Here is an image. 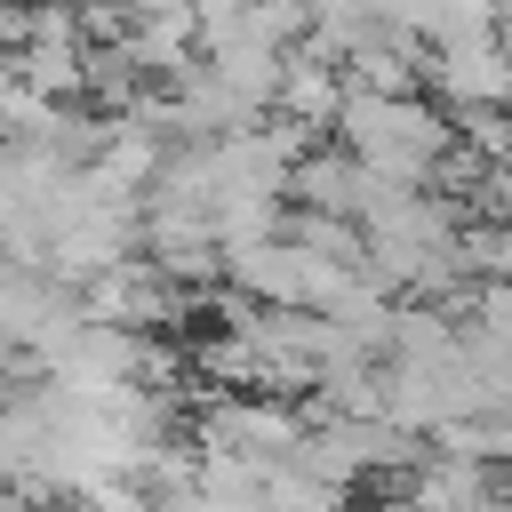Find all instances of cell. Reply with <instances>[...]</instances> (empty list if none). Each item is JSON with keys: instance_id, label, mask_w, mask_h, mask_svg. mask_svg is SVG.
I'll list each match as a JSON object with an SVG mask.
<instances>
[{"instance_id": "cell-1", "label": "cell", "mask_w": 512, "mask_h": 512, "mask_svg": "<svg viewBox=\"0 0 512 512\" xmlns=\"http://www.w3.org/2000/svg\"><path fill=\"white\" fill-rule=\"evenodd\" d=\"M336 144L360 168H376L384 184L432 192L448 152H456V112H440L432 96H368V88H352L344 112H336Z\"/></svg>"}, {"instance_id": "cell-4", "label": "cell", "mask_w": 512, "mask_h": 512, "mask_svg": "<svg viewBox=\"0 0 512 512\" xmlns=\"http://www.w3.org/2000/svg\"><path fill=\"white\" fill-rule=\"evenodd\" d=\"M184 296H192V288H176V280H168L144 248H136L128 264H112V272H96V280L80 288L88 320H112V328H136V336L176 328V320H184Z\"/></svg>"}, {"instance_id": "cell-3", "label": "cell", "mask_w": 512, "mask_h": 512, "mask_svg": "<svg viewBox=\"0 0 512 512\" xmlns=\"http://www.w3.org/2000/svg\"><path fill=\"white\" fill-rule=\"evenodd\" d=\"M88 328V304L72 280H56L48 264H8L0 256V344L40 376L72 336Z\"/></svg>"}, {"instance_id": "cell-2", "label": "cell", "mask_w": 512, "mask_h": 512, "mask_svg": "<svg viewBox=\"0 0 512 512\" xmlns=\"http://www.w3.org/2000/svg\"><path fill=\"white\" fill-rule=\"evenodd\" d=\"M312 432V408L304 400H280V392H208L192 408V448L208 456H248V464H288Z\"/></svg>"}, {"instance_id": "cell-8", "label": "cell", "mask_w": 512, "mask_h": 512, "mask_svg": "<svg viewBox=\"0 0 512 512\" xmlns=\"http://www.w3.org/2000/svg\"><path fill=\"white\" fill-rule=\"evenodd\" d=\"M472 328H480L488 344H504V352H512V280H504V288H480V296H472Z\"/></svg>"}, {"instance_id": "cell-6", "label": "cell", "mask_w": 512, "mask_h": 512, "mask_svg": "<svg viewBox=\"0 0 512 512\" xmlns=\"http://www.w3.org/2000/svg\"><path fill=\"white\" fill-rule=\"evenodd\" d=\"M384 496H416L424 512H504L496 464H488V456H456V448H440V440H424V456L408 464V480L384 488Z\"/></svg>"}, {"instance_id": "cell-9", "label": "cell", "mask_w": 512, "mask_h": 512, "mask_svg": "<svg viewBox=\"0 0 512 512\" xmlns=\"http://www.w3.org/2000/svg\"><path fill=\"white\" fill-rule=\"evenodd\" d=\"M376 512H424V504H416V496H384Z\"/></svg>"}, {"instance_id": "cell-10", "label": "cell", "mask_w": 512, "mask_h": 512, "mask_svg": "<svg viewBox=\"0 0 512 512\" xmlns=\"http://www.w3.org/2000/svg\"><path fill=\"white\" fill-rule=\"evenodd\" d=\"M504 512H512V480H504Z\"/></svg>"}, {"instance_id": "cell-7", "label": "cell", "mask_w": 512, "mask_h": 512, "mask_svg": "<svg viewBox=\"0 0 512 512\" xmlns=\"http://www.w3.org/2000/svg\"><path fill=\"white\" fill-rule=\"evenodd\" d=\"M352 504V488H336V480H320L312 464H272L264 472V512H344Z\"/></svg>"}, {"instance_id": "cell-5", "label": "cell", "mask_w": 512, "mask_h": 512, "mask_svg": "<svg viewBox=\"0 0 512 512\" xmlns=\"http://www.w3.org/2000/svg\"><path fill=\"white\" fill-rule=\"evenodd\" d=\"M424 96L440 112H512V40H464L424 56Z\"/></svg>"}]
</instances>
